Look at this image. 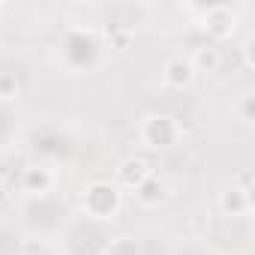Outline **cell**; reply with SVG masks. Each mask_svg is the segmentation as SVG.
Instances as JSON below:
<instances>
[{
  "instance_id": "6da1fadb",
  "label": "cell",
  "mask_w": 255,
  "mask_h": 255,
  "mask_svg": "<svg viewBox=\"0 0 255 255\" xmlns=\"http://www.w3.org/2000/svg\"><path fill=\"white\" fill-rule=\"evenodd\" d=\"M180 135V126L168 114H147L141 123V138L150 147H171Z\"/></svg>"
},
{
  "instance_id": "7a4b0ae2",
  "label": "cell",
  "mask_w": 255,
  "mask_h": 255,
  "mask_svg": "<svg viewBox=\"0 0 255 255\" xmlns=\"http://www.w3.org/2000/svg\"><path fill=\"white\" fill-rule=\"evenodd\" d=\"M84 207H87V213L96 216V219L114 216L117 207H120V192H117V186H111V183H93V186L87 189V195H84Z\"/></svg>"
},
{
  "instance_id": "3957f363",
  "label": "cell",
  "mask_w": 255,
  "mask_h": 255,
  "mask_svg": "<svg viewBox=\"0 0 255 255\" xmlns=\"http://www.w3.org/2000/svg\"><path fill=\"white\" fill-rule=\"evenodd\" d=\"M150 177H153V168H150V162L141 159V156L123 159L120 168H117V180H120V186H126V189H138V186L147 183Z\"/></svg>"
},
{
  "instance_id": "277c9868",
  "label": "cell",
  "mask_w": 255,
  "mask_h": 255,
  "mask_svg": "<svg viewBox=\"0 0 255 255\" xmlns=\"http://www.w3.org/2000/svg\"><path fill=\"white\" fill-rule=\"evenodd\" d=\"M210 36H216V39H225V36H231V30H234V15H231V9L228 6H210L207 12H204V24H201Z\"/></svg>"
},
{
  "instance_id": "5b68a950",
  "label": "cell",
  "mask_w": 255,
  "mask_h": 255,
  "mask_svg": "<svg viewBox=\"0 0 255 255\" xmlns=\"http://www.w3.org/2000/svg\"><path fill=\"white\" fill-rule=\"evenodd\" d=\"M162 78H165V84H168V87L183 90V87H189V84H192L195 69H192V63H189L186 57H171V60H165V66H162Z\"/></svg>"
},
{
  "instance_id": "8992f818",
  "label": "cell",
  "mask_w": 255,
  "mask_h": 255,
  "mask_svg": "<svg viewBox=\"0 0 255 255\" xmlns=\"http://www.w3.org/2000/svg\"><path fill=\"white\" fill-rule=\"evenodd\" d=\"M189 63H192V69H195V72H216V66L222 63V54H219V48L204 45V48H198V51H195V57H192Z\"/></svg>"
},
{
  "instance_id": "52a82bcc",
  "label": "cell",
  "mask_w": 255,
  "mask_h": 255,
  "mask_svg": "<svg viewBox=\"0 0 255 255\" xmlns=\"http://www.w3.org/2000/svg\"><path fill=\"white\" fill-rule=\"evenodd\" d=\"M219 201H222V210L231 216L240 210H249V192H243V189H225Z\"/></svg>"
},
{
  "instance_id": "ba28073f",
  "label": "cell",
  "mask_w": 255,
  "mask_h": 255,
  "mask_svg": "<svg viewBox=\"0 0 255 255\" xmlns=\"http://www.w3.org/2000/svg\"><path fill=\"white\" fill-rule=\"evenodd\" d=\"M51 186V174L45 168H27L24 171V189L30 192H45Z\"/></svg>"
},
{
  "instance_id": "9c48e42d",
  "label": "cell",
  "mask_w": 255,
  "mask_h": 255,
  "mask_svg": "<svg viewBox=\"0 0 255 255\" xmlns=\"http://www.w3.org/2000/svg\"><path fill=\"white\" fill-rule=\"evenodd\" d=\"M108 255H138V246H135L132 237H117L108 246Z\"/></svg>"
},
{
  "instance_id": "30bf717a",
  "label": "cell",
  "mask_w": 255,
  "mask_h": 255,
  "mask_svg": "<svg viewBox=\"0 0 255 255\" xmlns=\"http://www.w3.org/2000/svg\"><path fill=\"white\" fill-rule=\"evenodd\" d=\"M15 96H18V78L0 72V99H15Z\"/></svg>"
}]
</instances>
